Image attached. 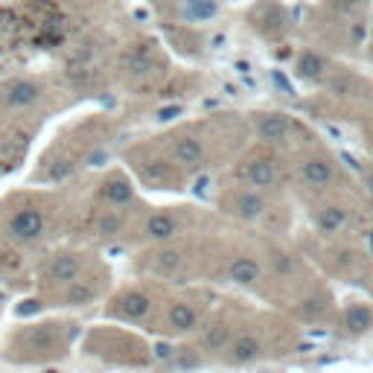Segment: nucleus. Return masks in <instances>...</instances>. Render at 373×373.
<instances>
[{
  "instance_id": "obj_16",
  "label": "nucleus",
  "mask_w": 373,
  "mask_h": 373,
  "mask_svg": "<svg viewBox=\"0 0 373 373\" xmlns=\"http://www.w3.org/2000/svg\"><path fill=\"white\" fill-rule=\"evenodd\" d=\"M99 195H103V202L108 207H131L134 204V186L129 184V178H122V175H108L103 181Z\"/></svg>"
},
{
  "instance_id": "obj_20",
  "label": "nucleus",
  "mask_w": 373,
  "mask_h": 373,
  "mask_svg": "<svg viewBox=\"0 0 373 373\" xmlns=\"http://www.w3.org/2000/svg\"><path fill=\"white\" fill-rule=\"evenodd\" d=\"M297 73H301L303 79H318L321 73H324V61H321V56H315V53H303L301 58H297Z\"/></svg>"
},
{
  "instance_id": "obj_2",
  "label": "nucleus",
  "mask_w": 373,
  "mask_h": 373,
  "mask_svg": "<svg viewBox=\"0 0 373 373\" xmlns=\"http://www.w3.org/2000/svg\"><path fill=\"white\" fill-rule=\"evenodd\" d=\"M82 356L94 365L114 370H152L155 347L140 332L120 324H96L82 332Z\"/></svg>"
},
{
  "instance_id": "obj_9",
  "label": "nucleus",
  "mask_w": 373,
  "mask_h": 373,
  "mask_svg": "<svg viewBox=\"0 0 373 373\" xmlns=\"http://www.w3.org/2000/svg\"><path fill=\"white\" fill-rule=\"evenodd\" d=\"M108 289H111V275H108V268H105L103 263H94L76 283H70L65 292L56 295L50 306H61V309H85V306H94L96 301L108 297V295H111Z\"/></svg>"
},
{
  "instance_id": "obj_5",
  "label": "nucleus",
  "mask_w": 373,
  "mask_h": 373,
  "mask_svg": "<svg viewBox=\"0 0 373 373\" xmlns=\"http://www.w3.org/2000/svg\"><path fill=\"white\" fill-rule=\"evenodd\" d=\"M96 259L88 251H76V248H61V251H53L44 266L39 271V286L47 303H53V297L61 295L70 283H76L85 271H88Z\"/></svg>"
},
{
  "instance_id": "obj_13",
  "label": "nucleus",
  "mask_w": 373,
  "mask_h": 373,
  "mask_svg": "<svg viewBox=\"0 0 373 373\" xmlns=\"http://www.w3.org/2000/svg\"><path fill=\"white\" fill-rule=\"evenodd\" d=\"M225 280L239 286V289H251L263 280V263L251 254H236L225 263Z\"/></svg>"
},
{
  "instance_id": "obj_19",
  "label": "nucleus",
  "mask_w": 373,
  "mask_h": 373,
  "mask_svg": "<svg viewBox=\"0 0 373 373\" xmlns=\"http://www.w3.org/2000/svg\"><path fill=\"white\" fill-rule=\"evenodd\" d=\"M315 222H318V228L324 231V233H335L339 228H344V222H347V210L344 207H321L318 213H315Z\"/></svg>"
},
{
  "instance_id": "obj_6",
  "label": "nucleus",
  "mask_w": 373,
  "mask_h": 373,
  "mask_svg": "<svg viewBox=\"0 0 373 373\" xmlns=\"http://www.w3.org/2000/svg\"><path fill=\"white\" fill-rule=\"evenodd\" d=\"M53 225V210L41 202H21L9 207L3 219V239L18 248H32L47 239Z\"/></svg>"
},
{
  "instance_id": "obj_10",
  "label": "nucleus",
  "mask_w": 373,
  "mask_h": 373,
  "mask_svg": "<svg viewBox=\"0 0 373 373\" xmlns=\"http://www.w3.org/2000/svg\"><path fill=\"white\" fill-rule=\"evenodd\" d=\"M266 356V341H263V335H259L257 330H233L231 335V341L225 347V356H222V362L219 365H228V367H248V365H254L259 362V359Z\"/></svg>"
},
{
  "instance_id": "obj_12",
  "label": "nucleus",
  "mask_w": 373,
  "mask_h": 373,
  "mask_svg": "<svg viewBox=\"0 0 373 373\" xmlns=\"http://www.w3.org/2000/svg\"><path fill=\"white\" fill-rule=\"evenodd\" d=\"M169 158L172 164H175L178 169H198L204 167V158H207V149L204 143L195 138V134H178L175 140L169 143Z\"/></svg>"
},
{
  "instance_id": "obj_1",
  "label": "nucleus",
  "mask_w": 373,
  "mask_h": 373,
  "mask_svg": "<svg viewBox=\"0 0 373 373\" xmlns=\"http://www.w3.org/2000/svg\"><path fill=\"white\" fill-rule=\"evenodd\" d=\"M82 339V327L73 318H39L15 324L3 344L0 362L12 367H47L70 359L73 347Z\"/></svg>"
},
{
  "instance_id": "obj_3",
  "label": "nucleus",
  "mask_w": 373,
  "mask_h": 373,
  "mask_svg": "<svg viewBox=\"0 0 373 373\" xmlns=\"http://www.w3.org/2000/svg\"><path fill=\"white\" fill-rule=\"evenodd\" d=\"M160 301H164V295H160L158 289H152L149 283H129V286H120V289H114L105 297L103 315L111 321V324H120V327L152 330Z\"/></svg>"
},
{
  "instance_id": "obj_15",
  "label": "nucleus",
  "mask_w": 373,
  "mask_h": 373,
  "mask_svg": "<svg viewBox=\"0 0 373 373\" xmlns=\"http://www.w3.org/2000/svg\"><path fill=\"white\" fill-rule=\"evenodd\" d=\"M41 85L35 79H15L3 88V103L12 108H30L41 99Z\"/></svg>"
},
{
  "instance_id": "obj_7",
  "label": "nucleus",
  "mask_w": 373,
  "mask_h": 373,
  "mask_svg": "<svg viewBox=\"0 0 373 373\" xmlns=\"http://www.w3.org/2000/svg\"><path fill=\"white\" fill-rule=\"evenodd\" d=\"M190 259H193V248L184 239H175L164 245H146V251L138 257V268L152 280L172 283L186 275Z\"/></svg>"
},
{
  "instance_id": "obj_4",
  "label": "nucleus",
  "mask_w": 373,
  "mask_h": 373,
  "mask_svg": "<svg viewBox=\"0 0 373 373\" xmlns=\"http://www.w3.org/2000/svg\"><path fill=\"white\" fill-rule=\"evenodd\" d=\"M207 318H210L207 306L195 292H175L164 295L152 330L169 341H190L202 332Z\"/></svg>"
},
{
  "instance_id": "obj_18",
  "label": "nucleus",
  "mask_w": 373,
  "mask_h": 373,
  "mask_svg": "<svg viewBox=\"0 0 373 373\" xmlns=\"http://www.w3.org/2000/svg\"><path fill=\"white\" fill-rule=\"evenodd\" d=\"M301 175L309 186H327L332 181V164L324 158H306L301 164Z\"/></svg>"
},
{
  "instance_id": "obj_17",
  "label": "nucleus",
  "mask_w": 373,
  "mask_h": 373,
  "mask_svg": "<svg viewBox=\"0 0 373 373\" xmlns=\"http://www.w3.org/2000/svg\"><path fill=\"white\" fill-rule=\"evenodd\" d=\"M289 131H292V126L283 114H266V117L257 120V134L268 143H283L286 138H289Z\"/></svg>"
},
{
  "instance_id": "obj_21",
  "label": "nucleus",
  "mask_w": 373,
  "mask_h": 373,
  "mask_svg": "<svg viewBox=\"0 0 373 373\" xmlns=\"http://www.w3.org/2000/svg\"><path fill=\"white\" fill-rule=\"evenodd\" d=\"M347 327H350L353 332H365L370 327V312L362 306H353L350 312H347Z\"/></svg>"
},
{
  "instance_id": "obj_11",
  "label": "nucleus",
  "mask_w": 373,
  "mask_h": 373,
  "mask_svg": "<svg viewBox=\"0 0 373 373\" xmlns=\"http://www.w3.org/2000/svg\"><path fill=\"white\" fill-rule=\"evenodd\" d=\"M222 210H225L228 216L239 219V222H259L266 216L268 202H266V195L259 190L239 186V190H233V193H228L225 198H222Z\"/></svg>"
},
{
  "instance_id": "obj_8",
  "label": "nucleus",
  "mask_w": 373,
  "mask_h": 373,
  "mask_svg": "<svg viewBox=\"0 0 373 373\" xmlns=\"http://www.w3.org/2000/svg\"><path fill=\"white\" fill-rule=\"evenodd\" d=\"M186 228H190V213H184L181 207H160L149 210L131 233H138L140 245H164L181 239Z\"/></svg>"
},
{
  "instance_id": "obj_22",
  "label": "nucleus",
  "mask_w": 373,
  "mask_h": 373,
  "mask_svg": "<svg viewBox=\"0 0 373 373\" xmlns=\"http://www.w3.org/2000/svg\"><path fill=\"white\" fill-rule=\"evenodd\" d=\"M367 190L373 193V172H370V175H367Z\"/></svg>"
},
{
  "instance_id": "obj_14",
  "label": "nucleus",
  "mask_w": 373,
  "mask_h": 373,
  "mask_svg": "<svg viewBox=\"0 0 373 373\" xmlns=\"http://www.w3.org/2000/svg\"><path fill=\"white\" fill-rule=\"evenodd\" d=\"M242 181H245V186L263 193V190H268V186H275L277 167L271 164L268 158H254V160H248V164L242 167Z\"/></svg>"
}]
</instances>
